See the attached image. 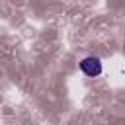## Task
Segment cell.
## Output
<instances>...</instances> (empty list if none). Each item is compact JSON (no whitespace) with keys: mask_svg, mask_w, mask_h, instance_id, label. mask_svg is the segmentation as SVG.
I'll list each match as a JSON object with an SVG mask.
<instances>
[{"mask_svg":"<svg viewBox=\"0 0 125 125\" xmlns=\"http://www.w3.org/2000/svg\"><path fill=\"white\" fill-rule=\"evenodd\" d=\"M80 70H82L86 76L96 78V76L102 74V61H100L98 57H84V59L80 61Z\"/></svg>","mask_w":125,"mask_h":125,"instance_id":"obj_1","label":"cell"}]
</instances>
